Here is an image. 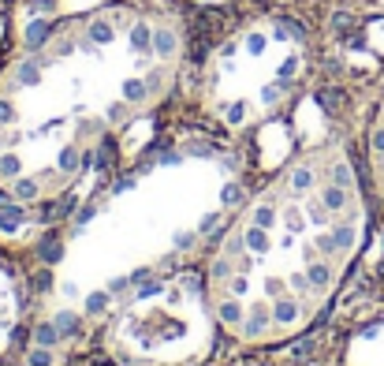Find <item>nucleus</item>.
Masks as SVG:
<instances>
[{
	"instance_id": "nucleus-1",
	"label": "nucleus",
	"mask_w": 384,
	"mask_h": 366,
	"mask_svg": "<svg viewBox=\"0 0 384 366\" xmlns=\"http://www.w3.org/2000/svg\"><path fill=\"white\" fill-rule=\"evenodd\" d=\"M186 30L146 4L68 15L0 68V195L49 206L172 98Z\"/></svg>"
},
{
	"instance_id": "nucleus-2",
	"label": "nucleus",
	"mask_w": 384,
	"mask_h": 366,
	"mask_svg": "<svg viewBox=\"0 0 384 366\" xmlns=\"http://www.w3.org/2000/svg\"><path fill=\"white\" fill-rule=\"evenodd\" d=\"M366 243V195L339 142L299 149L228 217L205 295L221 337L269 348L325 314Z\"/></svg>"
},
{
	"instance_id": "nucleus-3",
	"label": "nucleus",
	"mask_w": 384,
	"mask_h": 366,
	"mask_svg": "<svg viewBox=\"0 0 384 366\" xmlns=\"http://www.w3.org/2000/svg\"><path fill=\"white\" fill-rule=\"evenodd\" d=\"M232 168L216 154H179L119 183L64 243L52 295L90 310L108 288L194 251L228 210Z\"/></svg>"
},
{
	"instance_id": "nucleus-4",
	"label": "nucleus",
	"mask_w": 384,
	"mask_h": 366,
	"mask_svg": "<svg viewBox=\"0 0 384 366\" xmlns=\"http://www.w3.org/2000/svg\"><path fill=\"white\" fill-rule=\"evenodd\" d=\"M313 68V41L291 15H254L216 41L198 75V105L224 131H254L291 109Z\"/></svg>"
},
{
	"instance_id": "nucleus-5",
	"label": "nucleus",
	"mask_w": 384,
	"mask_h": 366,
	"mask_svg": "<svg viewBox=\"0 0 384 366\" xmlns=\"http://www.w3.org/2000/svg\"><path fill=\"white\" fill-rule=\"evenodd\" d=\"M202 273H161L127 292L101 325L116 366H198L216 344Z\"/></svg>"
},
{
	"instance_id": "nucleus-6",
	"label": "nucleus",
	"mask_w": 384,
	"mask_h": 366,
	"mask_svg": "<svg viewBox=\"0 0 384 366\" xmlns=\"http://www.w3.org/2000/svg\"><path fill=\"white\" fill-rule=\"evenodd\" d=\"M366 176H369V191L384 210V98L377 101V109L369 116L366 127Z\"/></svg>"
},
{
	"instance_id": "nucleus-7",
	"label": "nucleus",
	"mask_w": 384,
	"mask_h": 366,
	"mask_svg": "<svg viewBox=\"0 0 384 366\" xmlns=\"http://www.w3.org/2000/svg\"><path fill=\"white\" fill-rule=\"evenodd\" d=\"M347 366H384V321L362 329L347 348Z\"/></svg>"
},
{
	"instance_id": "nucleus-8",
	"label": "nucleus",
	"mask_w": 384,
	"mask_h": 366,
	"mask_svg": "<svg viewBox=\"0 0 384 366\" xmlns=\"http://www.w3.org/2000/svg\"><path fill=\"white\" fill-rule=\"evenodd\" d=\"M175 4H191V8H221V4H232V0H175Z\"/></svg>"
}]
</instances>
